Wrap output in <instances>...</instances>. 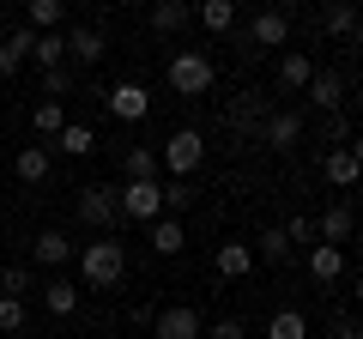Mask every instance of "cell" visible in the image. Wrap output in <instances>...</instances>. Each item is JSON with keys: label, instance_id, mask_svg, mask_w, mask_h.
I'll use <instances>...</instances> for the list:
<instances>
[{"label": "cell", "instance_id": "1", "mask_svg": "<svg viewBox=\"0 0 363 339\" xmlns=\"http://www.w3.org/2000/svg\"><path fill=\"white\" fill-rule=\"evenodd\" d=\"M79 273H85V285H91V291L121 285V273H128V248H121L116 236H97V243L79 248Z\"/></svg>", "mask_w": 363, "mask_h": 339}, {"label": "cell", "instance_id": "2", "mask_svg": "<svg viewBox=\"0 0 363 339\" xmlns=\"http://www.w3.org/2000/svg\"><path fill=\"white\" fill-rule=\"evenodd\" d=\"M157 164H164L176 182H188V176L206 164V133H200V128H176L164 140V152H157Z\"/></svg>", "mask_w": 363, "mask_h": 339}, {"label": "cell", "instance_id": "3", "mask_svg": "<svg viewBox=\"0 0 363 339\" xmlns=\"http://www.w3.org/2000/svg\"><path fill=\"white\" fill-rule=\"evenodd\" d=\"M212 79H218V67H212L206 49H182L176 61H169V91H182V97H206Z\"/></svg>", "mask_w": 363, "mask_h": 339}, {"label": "cell", "instance_id": "4", "mask_svg": "<svg viewBox=\"0 0 363 339\" xmlns=\"http://www.w3.org/2000/svg\"><path fill=\"white\" fill-rule=\"evenodd\" d=\"M116 206H121V218H140V224L164 218V188H157V176H152V182H121L116 188Z\"/></svg>", "mask_w": 363, "mask_h": 339}, {"label": "cell", "instance_id": "5", "mask_svg": "<svg viewBox=\"0 0 363 339\" xmlns=\"http://www.w3.org/2000/svg\"><path fill=\"white\" fill-rule=\"evenodd\" d=\"M104 104H109V116H116V121H145L152 91H145L140 79H121V85H109V91H104Z\"/></svg>", "mask_w": 363, "mask_h": 339}, {"label": "cell", "instance_id": "6", "mask_svg": "<svg viewBox=\"0 0 363 339\" xmlns=\"http://www.w3.org/2000/svg\"><path fill=\"white\" fill-rule=\"evenodd\" d=\"M79 218H85L91 230H109V236H116V218H121L116 188H79Z\"/></svg>", "mask_w": 363, "mask_h": 339}, {"label": "cell", "instance_id": "7", "mask_svg": "<svg viewBox=\"0 0 363 339\" xmlns=\"http://www.w3.org/2000/svg\"><path fill=\"white\" fill-rule=\"evenodd\" d=\"M200 333H206V327H200V309H188V303L152 315V339H200Z\"/></svg>", "mask_w": 363, "mask_h": 339}, {"label": "cell", "instance_id": "8", "mask_svg": "<svg viewBox=\"0 0 363 339\" xmlns=\"http://www.w3.org/2000/svg\"><path fill=\"white\" fill-rule=\"evenodd\" d=\"M285 37H291L285 6H267V13L248 18V49H285Z\"/></svg>", "mask_w": 363, "mask_h": 339}, {"label": "cell", "instance_id": "9", "mask_svg": "<svg viewBox=\"0 0 363 339\" xmlns=\"http://www.w3.org/2000/svg\"><path fill=\"white\" fill-rule=\"evenodd\" d=\"M297 140H303V116L297 109H272V116L260 121V145H267V152H291Z\"/></svg>", "mask_w": 363, "mask_h": 339}, {"label": "cell", "instance_id": "10", "mask_svg": "<svg viewBox=\"0 0 363 339\" xmlns=\"http://www.w3.org/2000/svg\"><path fill=\"white\" fill-rule=\"evenodd\" d=\"M321 30L363 49V18H357V6H351V0H327V6H321Z\"/></svg>", "mask_w": 363, "mask_h": 339}, {"label": "cell", "instance_id": "11", "mask_svg": "<svg viewBox=\"0 0 363 339\" xmlns=\"http://www.w3.org/2000/svg\"><path fill=\"white\" fill-rule=\"evenodd\" d=\"M30 49H37V30L30 25H13L6 37H0V79H13L18 67L30 61Z\"/></svg>", "mask_w": 363, "mask_h": 339}, {"label": "cell", "instance_id": "12", "mask_svg": "<svg viewBox=\"0 0 363 339\" xmlns=\"http://www.w3.org/2000/svg\"><path fill=\"white\" fill-rule=\"evenodd\" d=\"M309 79H315L309 49H285L279 55V91H309Z\"/></svg>", "mask_w": 363, "mask_h": 339}, {"label": "cell", "instance_id": "13", "mask_svg": "<svg viewBox=\"0 0 363 339\" xmlns=\"http://www.w3.org/2000/svg\"><path fill=\"white\" fill-rule=\"evenodd\" d=\"M30 261L37 267H67V261H79V243H67L61 230H43L37 243H30Z\"/></svg>", "mask_w": 363, "mask_h": 339}, {"label": "cell", "instance_id": "14", "mask_svg": "<svg viewBox=\"0 0 363 339\" xmlns=\"http://www.w3.org/2000/svg\"><path fill=\"white\" fill-rule=\"evenodd\" d=\"M351 230H357V212H351L345 200H339V206H327V212H321V224H315V236H321V243H333V248H345V243H351Z\"/></svg>", "mask_w": 363, "mask_h": 339}, {"label": "cell", "instance_id": "15", "mask_svg": "<svg viewBox=\"0 0 363 339\" xmlns=\"http://www.w3.org/2000/svg\"><path fill=\"white\" fill-rule=\"evenodd\" d=\"M212 267H218V279H248L255 273V243H218Z\"/></svg>", "mask_w": 363, "mask_h": 339}, {"label": "cell", "instance_id": "16", "mask_svg": "<svg viewBox=\"0 0 363 339\" xmlns=\"http://www.w3.org/2000/svg\"><path fill=\"white\" fill-rule=\"evenodd\" d=\"M49 164H55L49 145H18V152H13V176H18V182H30V188L49 182Z\"/></svg>", "mask_w": 363, "mask_h": 339}, {"label": "cell", "instance_id": "17", "mask_svg": "<svg viewBox=\"0 0 363 339\" xmlns=\"http://www.w3.org/2000/svg\"><path fill=\"white\" fill-rule=\"evenodd\" d=\"M267 116H272V104H267V97L242 91V97L230 104V133H260V121H267Z\"/></svg>", "mask_w": 363, "mask_h": 339}, {"label": "cell", "instance_id": "18", "mask_svg": "<svg viewBox=\"0 0 363 339\" xmlns=\"http://www.w3.org/2000/svg\"><path fill=\"white\" fill-rule=\"evenodd\" d=\"M303 97H309L321 116L339 109V104H345V73H321V67H315V79H309V91H303Z\"/></svg>", "mask_w": 363, "mask_h": 339}, {"label": "cell", "instance_id": "19", "mask_svg": "<svg viewBox=\"0 0 363 339\" xmlns=\"http://www.w3.org/2000/svg\"><path fill=\"white\" fill-rule=\"evenodd\" d=\"M339 273H345V248L315 243V248H309V279H315V285H333Z\"/></svg>", "mask_w": 363, "mask_h": 339}, {"label": "cell", "instance_id": "20", "mask_svg": "<svg viewBox=\"0 0 363 339\" xmlns=\"http://www.w3.org/2000/svg\"><path fill=\"white\" fill-rule=\"evenodd\" d=\"M321 170H327V182H333V188H357V182H363V164L351 157V145H333Z\"/></svg>", "mask_w": 363, "mask_h": 339}, {"label": "cell", "instance_id": "21", "mask_svg": "<svg viewBox=\"0 0 363 339\" xmlns=\"http://www.w3.org/2000/svg\"><path fill=\"white\" fill-rule=\"evenodd\" d=\"M182 248H188V230H182L169 212H164V218H152V255H164V261H169V255H182Z\"/></svg>", "mask_w": 363, "mask_h": 339}, {"label": "cell", "instance_id": "22", "mask_svg": "<svg viewBox=\"0 0 363 339\" xmlns=\"http://www.w3.org/2000/svg\"><path fill=\"white\" fill-rule=\"evenodd\" d=\"M104 49H109V43H104V30H67V55H73V61L79 67H91V61H104Z\"/></svg>", "mask_w": 363, "mask_h": 339}, {"label": "cell", "instance_id": "23", "mask_svg": "<svg viewBox=\"0 0 363 339\" xmlns=\"http://www.w3.org/2000/svg\"><path fill=\"white\" fill-rule=\"evenodd\" d=\"M194 18L212 30V37H224V30H236V0H200Z\"/></svg>", "mask_w": 363, "mask_h": 339}, {"label": "cell", "instance_id": "24", "mask_svg": "<svg viewBox=\"0 0 363 339\" xmlns=\"http://www.w3.org/2000/svg\"><path fill=\"white\" fill-rule=\"evenodd\" d=\"M30 61H37L43 73L67 67V37H61V30H37V49H30Z\"/></svg>", "mask_w": 363, "mask_h": 339}, {"label": "cell", "instance_id": "25", "mask_svg": "<svg viewBox=\"0 0 363 339\" xmlns=\"http://www.w3.org/2000/svg\"><path fill=\"white\" fill-rule=\"evenodd\" d=\"M188 18H194V13H188V6H176V0H152V30H157V37H176Z\"/></svg>", "mask_w": 363, "mask_h": 339}, {"label": "cell", "instance_id": "26", "mask_svg": "<svg viewBox=\"0 0 363 339\" xmlns=\"http://www.w3.org/2000/svg\"><path fill=\"white\" fill-rule=\"evenodd\" d=\"M267 339H309V315L303 309H279L267 321Z\"/></svg>", "mask_w": 363, "mask_h": 339}, {"label": "cell", "instance_id": "27", "mask_svg": "<svg viewBox=\"0 0 363 339\" xmlns=\"http://www.w3.org/2000/svg\"><path fill=\"white\" fill-rule=\"evenodd\" d=\"M43 309H49V315H73V309H79V285L49 279V285H43Z\"/></svg>", "mask_w": 363, "mask_h": 339}, {"label": "cell", "instance_id": "28", "mask_svg": "<svg viewBox=\"0 0 363 339\" xmlns=\"http://www.w3.org/2000/svg\"><path fill=\"white\" fill-rule=\"evenodd\" d=\"M121 170H128V182H152V176H157V152H152V145H128Z\"/></svg>", "mask_w": 363, "mask_h": 339}, {"label": "cell", "instance_id": "29", "mask_svg": "<svg viewBox=\"0 0 363 339\" xmlns=\"http://www.w3.org/2000/svg\"><path fill=\"white\" fill-rule=\"evenodd\" d=\"M55 140H61V152H67V157H85V152H97V133H91L85 121H67V128L55 133Z\"/></svg>", "mask_w": 363, "mask_h": 339}, {"label": "cell", "instance_id": "30", "mask_svg": "<svg viewBox=\"0 0 363 339\" xmlns=\"http://www.w3.org/2000/svg\"><path fill=\"white\" fill-rule=\"evenodd\" d=\"M30 128H37V133H43V140H55V133H61V128H67V109H61V104H55V97H43V104H37V109H30Z\"/></svg>", "mask_w": 363, "mask_h": 339}, {"label": "cell", "instance_id": "31", "mask_svg": "<svg viewBox=\"0 0 363 339\" xmlns=\"http://www.w3.org/2000/svg\"><path fill=\"white\" fill-rule=\"evenodd\" d=\"M255 255L260 261H291V236L279 230V224H267V230L255 236Z\"/></svg>", "mask_w": 363, "mask_h": 339}, {"label": "cell", "instance_id": "32", "mask_svg": "<svg viewBox=\"0 0 363 339\" xmlns=\"http://www.w3.org/2000/svg\"><path fill=\"white\" fill-rule=\"evenodd\" d=\"M25 321H30L25 297H6V291H0V333H25Z\"/></svg>", "mask_w": 363, "mask_h": 339}, {"label": "cell", "instance_id": "33", "mask_svg": "<svg viewBox=\"0 0 363 339\" xmlns=\"http://www.w3.org/2000/svg\"><path fill=\"white\" fill-rule=\"evenodd\" d=\"M67 0H30V30H61Z\"/></svg>", "mask_w": 363, "mask_h": 339}, {"label": "cell", "instance_id": "34", "mask_svg": "<svg viewBox=\"0 0 363 339\" xmlns=\"http://www.w3.org/2000/svg\"><path fill=\"white\" fill-rule=\"evenodd\" d=\"M67 91H73V67H55V73H43V97H55V104H61Z\"/></svg>", "mask_w": 363, "mask_h": 339}, {"label": "cell", "instance_id": "35", "mask_svg": "<svg viewBox=\"0 0 363 339\" xmlns=\"http://www.w3.org/2000/svg\"><path fill=\"white\" fill-rule=\"evenodd\" d=\"M0 291H6V297H25V291H30V273H25V267H6V273H0Z\"/></svg>", "mask_w": 363, "mask_h": 339}, {"label": "cell", "instance_id": "36", "mask_svg": "<svg viewBox=\"0 0 363 339\" xmlns=\"http://www.w3.org/2000/svg\"><path fill=\"white\" fill-rule=\"evenodd\" d=\"M182 206H194V188H188V182H169L164 188V212H182Z\"/></svg>", "mask_w": 363, "mask_h": 339}, {"label": "cell", "instance_id": "37", "mask_svg": "<svg viewBox=\"0 0 363 339\" xmlns=\"http://www.w3.org/2000/svg\"><path fill=\"white\" fill-rule=\"evenodd\" d=\"M321 133H327V140H333V145H345V140H351V128H345V116H339V109H327Z\"/></svg>", "mask_w": 363, "mask_h": 339}, {"label": "cell", "instance_id": "38", "mask_svg": "<svg viewBox=\"0 0 363 339\" xmlns=\"http://www.w3.org/2000/svg\"><path fill=\"white\" fill-rule=\"evenodd\" d=\"M279 230H285L291 243H315V224L303 218V212H297V218H285V224H279Z\"/></svg>", "mask_w": 363, "mask_h": 339}, {"label": "cell", "instance_id": "39", "mask_svg": "<svg viewBox=\"0 0 363 339\" xmlns=\"http://www.w3.org/2000/svg\"><path fill=\"white\" fill-rule=\"evenodd\" d=\"M206 339H248V327L230 315V321H212V327H206Z\"/></svg>", "mask_w": 363, "mask_h": 339}, {"label": "cell", "instance_id": "40", "mask_svg": "<svg viewBox=\"0 0 363 339\" xmlns=\"http://www.w3.org/2000/svg\"><path fill=\"white\" fill-rule=\"evenodd\" d=\"M333 339H363V321H339V327H333Z\"/></svg>", "mask_w": 363, "mask_h": 339}, {"label": "cell", "instance_id": "41", "mask_svg": "<svg viewBox=\"0 0 363 339\" xmlns=\"http://www.w3.org/2000/svg\"><path fill=\"white\" fill-rule=\"evenodd\" d=\"M351 157H357V164H363V133H357V140H351Z\"/></svg>", "mask_w": 363, "mask_h": 339}, {"label": "cell", "instance_id": "42", "mask_svg": "<svg viewBox=\"0 0 363 339\" xmlns=\"http://www.w3.org/2000/svg\"><path fill=\"white\" fill-rule=\"evenodd\" d=\"M176 6H188V13H194V6H200V0H176Z\"/></svg>", "mask_w": 363, "mask_h": 339}, {"label": "cell", "instance_id": "43", "mask_svg": "<svg viewBox=\"0 0 363 339\" xmlns=\"http://www.w3.org/2000/svg\"><path fill=\"white\" fill-rule=\"evenodd\" d=\"M351 291H357V303H363V279H357V285H351Z\"/></svg>", "mask_w": 363, "mask_h": 339}, {"label": "cell", "instance_id": "44", "mask_svg": "<svg viewBox=\"0 0 363 339\" xmlns=\"http://www.w3.org/2000/svg\"><path fill=\"white\" fill-rule=\"evenodd\" d=\"M351 6H357V18H363V0H351Z\"/></svg>", "mask_w": 363, "mask_h": 339}, {"label": "cell", "instance_id": "45", "mask_svg": "<svg viewBox=\"0 0 363 339\" xmlns=\"http://www.w3.org/2000/svg\"><path fill=\"white\" fill-rule=\"evenodd\" d=\"M133 6H152V0H133Z\"/></svg>", "mask_w": 363, "mask_h": 339}]
</instances>
